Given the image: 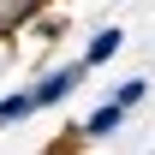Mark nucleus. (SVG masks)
Segmentation results:
<instances>
[{
  "instance_id": "f257e3e1",
  "label": "nucleus",
  "mask_w": 155,
  "mask_h": 155,
  "mask_svg": "<svg viewBox=\"0 0 155 155\" xmlns=\"http://www.w3.org/2000/svg\"><path fill=\"white\" fill-rule=\"evenodd\" d=\"M84 72H90L84 60H72V66H54V72H42V84H30V101H36V114H42V107H60V101H66L78 84H84Z\"/></svg>"
},
{
  "instance_id": "f03ea898",
  "label": "nucleus",
  "mask_w": 155,
  "mask_h": 155,
  "mask_svg": "<svg viewBox=\"0 0 155 155\" xmlns=\"http://www.w3.org/2000/svg\"><path fill=\"white\" fill-rule=\"evenodd\" d=\"M119 125H125V107H119V101L107 96V101H101V107H96V114H90V119H84V125H78V137H90V143H101V137H114Z\"/></svg>"
},
{
  "instance_id": "7ed1b4c3",
  "label": "nucleus",
  "mask_w": 155,
  "mask_h": 155,
  "mask_svg": "<svg viewBox=\"0 0 155 155\" xmlns=\"http://www.w3.org/2000/svg\"><path fill=\"white\" fill-rule=\"evenodd\" d=\"M119 48H125V30H114V24H107V30H96V36L84 42V66H107Z\"/></svg>"
},
{
  "instance_id": "20e7f679",
  "label": "nucleus",
  "mask_w": 155,
  "mask_h": 155,
  "mask_svg": "<svg viewBox=\"0 0 155 155\" xmlns=\"http://www.w3.org/2000/svg\"><path fill=\"white\" fill-rule=\"evenodd\" d=\"M30 114H36L30 90H12V96H0V131H6V125H24Z\"/></svg>"
},
{
  "instance_id": "39448f33",
  "label": "nucleus",
  "mask_w": 155,
  "mask_h": 155,
  "mask_svg": "<svg viewBox=\"0 0 155 155\" xmlns=\"http://www.w3.org/2000/svg\"><path fill=\"white\" fill-rule=\"evenodd\" d=\"M42 6H48V0H6V6H0V36H6L12 24H30Z\"/></svg>"
},
{
  "instance_id": "423d86ee",
  "label": "nucleus",
  "mask_w": 155,
  "mask_h": 155,
  "mask_svg": "<svg viewBox=\"0 0 155 155\" xmlns=\"http://www.w3.org/2000/svg\"><path fill=\"white\" fill-rule=\"evenodd\" d=\"M143 96H149V78H125V84H119V90H114V101H119V107H125V114H131V107H137V101H143Z\"/></svg>"
},
{
  "instance_id": "0eeeda50",
  "label": "nucleus",
  "mask_w": 155,
  "mask_h": 155,
  "mask_svg": "<svg viewBox=\"0 0 155 155\" xmlns=\"http://www.w3.org/2000/svg\"><path fill=\"white\" fill-rule=\"evenodd\" d=\"M30 24H36V36H42V42H60V36H66V24H60V18H42V12H36Z\"/></svg>"
},
{
  "instance_id": "6e6552de",
  "label": "nucleus",
  "mask_w": 155,
  "mask_h": 155,
  "mask_svg": "<svg viewBox=\"0 0 155 155\" xmlns=\"http://www.w3.org/2000/svg\"><path fill=\"white\" fill-rule=\"evenodd\" d=\"M48 155H72V143H60V149H48Z\"/></svg>"
}]
</instances>
